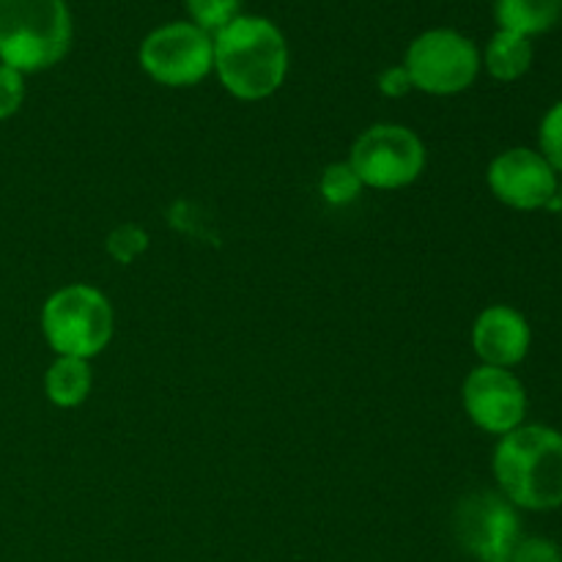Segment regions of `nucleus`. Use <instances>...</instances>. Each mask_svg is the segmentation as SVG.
<instances>
[{"label": "nucleus", "mask_w": 562, "mask_h": 562, "mask_svg": "<svg viewBox=\"0 0 562 562\" xmlns=\"http://www.w3.org/2000/svg\"><path fill=\"white\" fill-rule=\"evenodd\" d=\"M497 492L516 510L562 508V431L541 423H525L499 437L492 456Z\"/></svg>", "instance_id": "1"}, {"label": "nucleus", "mask_w": 562, "mask_h": 562, "mask_svg": "<svg viewBox=\"0 0 562 562\" xmlns=\"http://www.w3.org/2000/svg\"><path fill=\"white\" fill-rule=\"evenodd\" d=\"M214 75L231 97L261 102L289 75V42L267 16L239 14L214 33Z\"/></svg>", "instance_id": "2"}, {"label": "nucleus", "mask_w": 562, "mask_h": 562, "mask_svg": "<svg viewBox=\"0 0 562 562\" xmlns=\"http://www.w3.org/2000/svg\"><path fill=\"white\" fill-rule=\"evenodd\" d=\"M71 33L66 0H0V64L22 75L60 64Z\"/></svg>", "instance_id": "3"}, {"label": "nucleus", "mask_w": 562, "mask_h": 562, "mask_svg": "<svg viewBox=\"0 0 562 562\" xmlns=\"http://www.w3.org/2000/svg\"><path fill=\"white\" fill-rule=\"evenodd\" d=\"M113 329V305L97 285H64L53 291L42 307V333L55 357H80L91 362L108 349Z\"/></svg>", "instance_id": "4"}, {"label": "nucleus", "mask_w": 562, "mask_h": 562, "mask_svg": "<svg viewBox=\"0 0 562 562\" xmlns=\"http://www.w3.org/2000/svg\"><path fill=\"white\" fill-rule=\"evenodd\" d=\"M412 88L431 97H456L475 86L481 75V49L453 27H431L409 44L404 55Z\"/></svg>", "instance_id": "5"}, {"label": "nucleus", "mask_w": 562, "mask_h": 562, "mask_svg": "<svg viewBox=\"0 0 562 562\" xmlns=\"http://www.w3.org/2000/svg\"><path fill=\"white\" fill-rule=\"evenodd\" d=\"M349 165L371 190H404L426 170V146L420 135L404 124H373L349 151Z\"/></svg>", "instance_id": "6"}, {"label": "nucleus", "mask_w": 562, "mask_h": 562, "mask_svg": "<svg viewBox=\"0 0 562 562\" xmlns=\"http://www.w3.org/2000/svg\"><path fill=\"white\" fill-rule=\"evenodd\" d=\"M137 60L159 86H198L214 71V38L190 20L168 22L143 38Z\"/></svg>", "instance_id": "7"}, {"label": "nucleus", "mask_w": 562, "mask_h": 562, "mask_svg": "<svg viewBox=\"0 0 562 562\" xmlns=\"http://www.w3.org/2000/svg\"><path fill=\"white\" fill-rule=\"evenodd\" d=\"M456 538L475 562H510L521 541L519 510L499 492H475L456 508Z\"/></svg>", "instance_id": "8"}, {"label": "nucleus", "mask_w": 562, "mask_h": 562, "mask_svg": "<svg viewBox=\"0 0 562 562\" xmlns=\"http://www.w3.org/2000/svg\"><path fill=\"white\" fill-rule=\"evenodd\" d=\"M461 404L472 426L492 437H505L514 428L525 426L530 409L525 382L508 368L494 366H477L467 373Z\"/></svg>", "instance_id": "9"}, {"label": "nucleus", "mask_w": 562, "mask_h": 562, "mask_svg": "<svg viewBox=\"0 0 562 562\" xmlns=\"http://www.w3.org/2000/svg\"><path fill=\"white\" fill-rule=\"evenodd\" d=\"M486 184L499 203L516 212L549 209L558 192L560 176L538 148L514 146L488 162Z\"/></svg>", "instance_id": "10"}, {"label": "nucleus", "mask_w": 562, "mask_h": 562, "mask_svg": "<svg viewBox=\"0 0 562 562\" xmlns=\"http://www.w3.org/2000/svg\"><path fill=\"white\" fill-rule=\"evenodd\" d=\"M472 349L481 366L508 368L527 360L532 349V327L514 305H488L472 324Z\"/></svg>", "instance_id": "11"}, {"label": "nucleus", "mask_w": 562, "mask_h": 562, "mask_svg": "<svg viewBox=\"0 0 562 562\" xmlns=\"http://www.w3.org/2000/svg\"><path fill=\"white\" fill-rule=\"evenodd\" d=\"M494 20L499 31L536 38L562 20V0H494Z\"/></svg>", "instance_id": "12"}, {"label": "nucleus", "mask_w": 562, "mask_h": 562, "mask_svg": "<svg viewBox=\"0 0 562 562\" xmlns=\"http://www.w3.org/2000/svg\"><path fill=\"white\" fill-rule=\"evenodd\" d=\"M532 38L510 31H497L481 53V64L497 82H516L532 69Z\"/></svg>", "instance_id": "13"}, {"label": "nucleus", "mask_w": 562, "mask_h": 562, "mask_svg": "<svg viewBox=\"0 0 562 562\" xmlns=\"http://www.w3.org/2000/svg\"><path fill=\"white\" fill-rule=\"evenodd\" d=\"M93 387L91 362L80 357H55L44 373V393L58 409H75Z\"/></svg>", "instance_id": "14"}, {"label": "nucleus", "mask_w": 562, "mask_h": 562, "mask_svg": "<svg viewBox=\"0 0 562 562\" xmlns=\"http://www.w3.org/2000/svg\"><path fill=\"white\" fill-rule=\"evenodd\" d=\"M322 195L329 206H346V203H355L360 198V192L366 190L360 181V176L355 173V168L346 162H333L324 168L322 173Z\"/></svg>", "instance_id": "15"}, {"label": "nucleus", "mask_w": 562, "mask_h": 562, "mask_svg": "<svg viewBox=\"0 0 562 562\" xmlns=\"http://www.w3.org/2000/svg\"><path fill=\"white\" fill-rule=\"evenodd\" d=\"M184 9L192 25L214 36L241 14V0H184Z\"/></svg>", "instance_id": "16"}, {"label": "nucleus", "mask_w": 562, "mask_h": 562, "mask_svg": "<svg viewBox=\"0 0 562 562\" xmlns=\"http://www.w3.org/2000/svg\"><path fill=\"white\" fill-rule=\"evenodd\" d=\"M538 151L558 170V176H562V99L543 113L541 126H538Z\"/></svg>", "instance_id": "17"}, {"label": "nucleus", "mask_w": 562, "mask_h": 562, "mask_svg": "<svg viewBox=\"0 0 562 562\" xmlns=\"http://www.w3.org/2000/svg\"><path fill=\"white\" fill-rule=\"evenodd\" d=\"M108 252L113 261L119 263H132L137 256H143L148 247V234L135 223H124L119 228L110 231L108 236Z\"/></svg>", "instance_id": "18"}, {"label": "nucleus", "mask_w": 562, "mask_h": 562, "mask_svg": "<svg viewBox=\"0 0 562 562\" xmlns=\"http://www.w3.org/2000/svg\"><path fill=\"white\" fill-rule=\"evenodd\" d=\"M22 102H25V75L0 64V121L20 113Z\"/></svg>", "instance_id": "19"}, {"label": "nucleus", "mask_w": 562, "mask_h": 562, "mask_svg": "<svg viewBox=\"0 0 562 562\" xmlns=\"http://www.w3.org/2000/svg\"><path fill=\"white\" fill-rule=\"evenodd\" d=\"M510 562H562V549L552 538L521 536L514 554H510Z\"/></svg>", "instance_id": "20"}, {"label": "nucleus", "mask_w": 562, "mask_h": 562, "mask_svg": "<svg viewBox=\"0 0 562 562\" xmlns=\"http://www.w3.org/2000/svg\"><path fill=\"white\" fill-rule=\"evenodd\" d=\"M376 86H379V93H382V97L401 99L412 91V77H409V71L404 69V64L387 66V69L379 75Z\"/></svg>", "instance_id": "21"}, {"label": "nucleus", "mask_w": 562, "mask_h": 562, "mask_svg": "<svg viewBox=\"0 0 562 562\" xmlns=\"http://www.w3.org/2000/svg\"><path fill=\"white\" fill-rule=\"evenodd\" d=\"M549 212H558V214H562V176H560V184H558V192H554L552 203H549Z\"/></svg>", "instance_id": "22"}]
</instances>
